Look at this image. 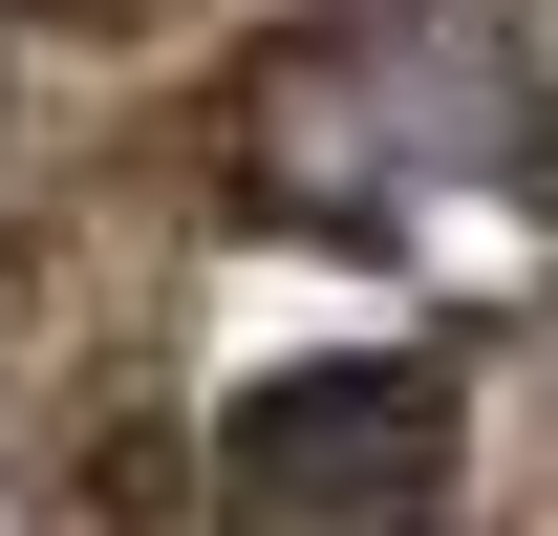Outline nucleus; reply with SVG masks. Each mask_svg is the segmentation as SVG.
<instances>
[{
	"label": "nucleus",
	"mask_w": 558,
	"mask_h": 536,
	"mask_svg": "<svg viewBox=\"0 0 558 536\" xmlns=\"http://www.w3.org/2000/svg\"><path fill=\"white\" fill-rule=\"evenodd\" d=\"M236 172H258L301 236H429V215H473V194H537L558 108H537V65H515L494 22L365 0V22H323V44H279V65L236 86Z\"/></svg>",
	"instance_id": "nucleus-1"
},
{
	"label": "nucleus",
	"mask_w": 558,
	"mask_h": 536,
	"mask_svg": "<svg viewBox=\"0 0 558 536\" xmlns=\"http://www.w3.org/2000/svg\"><path fill=\"white\" fill-rule=\"evenodd\" d=\"M451 451H473V407H451L429 343H301V365H258L215 407L236 536H429L451 515Z\"/></svg>",
	"instance_id": "nucleus-2"
}]
</instances>
